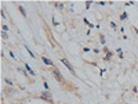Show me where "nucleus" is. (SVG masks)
Returning <instances> with one entry per match:
<instances>
[{
    "mask_svg": "<svg viewBox=\"0 0 138 104\" xmlns=\"http://www.w3.org/2000/svg\"><path fill=\"white\" fill-rule=\"evenodd\" d=\"M53 74H54V76H55V79H57L58 82H59V83H64V78H62V74L59 72V69H58L57 67H55V68L53 69Z\"/></svg>",
    "mask_w": 138,
    "mask_h": 104,
    "instance_id": "obj_1",
    "label": "nucleus"
},
{
    "mask_svg": "<svg viewBox=\"0 0 138 104\" xmlns=\"http://www.w3.org/2000/svg\"><path fill=\"white\" fill-rule=\"evenodd\" d=\"M42 99L43 100H46V101H48V103H53V96L48 93V92H43L42 93Z\"/></svg>",
    "mask_w": 138,
    "mask_h": 104,
    "instance_id": "obj_2",
    "label": "nucleus"
},
{
    "mask_svg": "<svg viewBox=\"0 0 138 104\" xmlns=\"http://www.w3.org/2000/svg\"><path fill=\"white\" fill-rule=\"evenodd\" d=\"M61 61H62V64H64L65 67H66V68H68V69H69V71H71V72H72V74H73V75H75V69H73V67L71 65V62L68 61L66 58H62Z\"/></svg>",
    "mask_w": 138,
    "mask_h": 104,
    "instance_id": "obj_3",
    "label": "nucleus"
},
{
    "mask_svg": "<svg viewBox=\"0 0 138 104\" xmlns=\"http://www.w3.org/2000/svg\"><path fill=\"white\" fill-rule=\"evenodd\" d=\"M42 60H43V62H44L46 65H50V67L53 65V61H51L50 58H47V57H44V56H43V57H42Z\"/></svg>",
    "mask_w": 138,
    "mask_h": 104,
    "instance_id": "obj_4",
    "label": "nucleus"
},
{
    "mask_svg": "<svg viewBox=\"0 0 138 104\" xmlns=\"http://www.w3.org/2000/svg\"><path fill=\"white\" fill-rule=\"evenodd\" d=\"M25 68H26V71H28V72L31 74V75H32V76H35V71H33L32 68H31V67H29V64H25Z\"/></svg>",
    "mask_w": 138,
    "mask_h": 104,
    "instance_id": "obj_5",
    "label": "nucleus"
},
{
    "mask_svg": "<svg viewBox=\"0 0 138 104\" xmlns=\"http://www.w3.org/2000/svg\"><path fill=\"white\" fill-rule=\"evenodd\" d=\"M25 49H26V52L29 53V56H31V57H33V58H35V54H33V52H32V50H31V49H29L28 46H25Z\"/></svg>",
    "mask_w": 138,
    "mask_h": 104,
    "instance_id": "obj_6",
    "label": "nucleus"
},
{
    "mask_svg": "<svg viewBox=\"0 0 138 104\" xmlns=\"http://www.w3.org/2000/svg\"><path fill=\"white\" fill-rule=\"evenodd\" d=\"M18 10H20V13H21L24 17H26V11H25V9H24V7H18Z\"/></svg>",
    "mask_w": 138,
    "mask_h": 104,
    "instance_id": "obj_7",
    "label": "nucleus"
},
{
    "mask_svg": "<svg viewBox=\"0 0 138 104\" xmlns=\"http://www.w3.org/2000/svg\"><path fill=\"white\" fill-rule=\"evenodd\" d=\"M91 3H93V1H86V9H87V10L90 9V6H91Z\"/></svg>",
    "mask_w": 138,
    "mask_h": 104,
    "instance_id": "obj_8",
    "label": "nucleus"
},
{
    "mask_svg": "<svg viewBox=\"0 0 138 104\" xmlns=\"http://www.w3.org/2000/svg\"><path fill=\"white\" fill-rule=\"evenodd\" d=\"M126 18H127V13H123L122 17H120V20H126Z\"/></svg>",
    "mask_w": 138,
    "mask_h": 104,
    "instance_id": "obj_9",
    "label": "nucleus"
},
{
    "mask_svg": "<svg viewBox=\"0 0 138 104\" xmlns=\"http://www.w3.org/2000/svg\"><path fill=\"white\" fill-rule=\"evenodd\" d=\"M99 38H101V43L105 44V38H104V35H99Z\"/></svg>",
    "mask_w": 138,
    "mask_h": 104,
    "instance_id": "obj_10",
    "label": "nucleus"
},
{
    "mask_svg": "<svg viewBox=\"0 0 138 104\" xmlns=\"http://www.w3.org/2000/svg\"><path fill=\"white\" fill-rule=\"evenodd\" d=\"M6 83L10 85V86H12V81H10V79H6Z\"/></svg>",
    "mask_w": 138,
    "mask_h": 104,
    "instance_id": "obj_11",
    "label": "nucleus"
},
{
    "mask_svg": "<svg viewBox=\"0 0 138 104\" xmlns=\"http://www.w3.org/2000/svg\"><path fill=\"white\" fill-rule=\"evenodd\" d=\"M3 31L7 32V31H8V26H7V25H3Z\"/></svg>",
    "mask_w": 138,
    "mask_h": 104,
    "instance_id": "obj_12",
    "label": "nucleus"
},
{
    "mask_svg": "<svg viewBox=\"0 0 138 104\" xmlns=\"http://www.w3.org/2000/svg\"><path fill=\"white\" fill-rule=\"evenodd\" d=\"M44 89H46V90L48 89V85H47V82H46V81H44Z\"/></svg>",
    "mask_w": 138,
    "mask_h": 104,
    "instance_id": "obj_13",
    "label": "nucleus"
}]
</instances>
